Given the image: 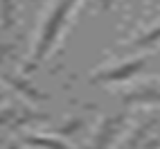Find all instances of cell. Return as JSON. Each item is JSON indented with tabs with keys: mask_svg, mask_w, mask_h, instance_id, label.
Instances as JSON below:
<instances>
[{
	"mask_svg": "<svg viewBox=\"0 0 160 149\" xmlns=\"http://www.w3.org/2000/svg\"><path fill=\"white\" fill-rule=\"evenodd\" d=\"M77 3L79 0H59V3L52 7V12L48 14V18L43 20V25H41V36L36 41V50H34V57H32L27 70H34V66H38L52 52V48L57 45L59 36L63 34V29L68 27L70 16L74 12V7H77Z\"/></svg>",
	"mask_w": 160,
	"mask_h": 149,
	"instance_id": "1",
	"label": "cell"
},
{
	"mask_svg": "<svg viewBox=\"0 0 160 149\" xmlns=\"http://www.w3.org/2000/svg\"><path fill=\"white\" fill-rule=\"evenodd\" d=\"M147 57L142 59H133L129 63H122V66H117V68H111V70H102L97 72L95 77L90 79L92 84H102V81H126V79H131L133 74H138L144 66H147Z\"/></svg>",
	"mask_w": 160,
	"mask_h": 149,
	"instance_id": "2",
	"label": "cell"
},
{
	"mask_svg": "<svg viewBox=\"0 0 160 149\" xmlns=\"http://www.w3.org/2000/svg\"><path fill=\"white\" fill-rule=\"evenodd\" d=\"M124 104H160V84H147L122 97Z\"/></svg>",
	"mask_w": 160,
	"mask_h": 149,
	"instance_id": "3",
	"label": "cell"
},
{
	"mask_svg": "<svg viewBox=\"0 0 160 149\" xmlns=\"http://www.w3.org/2000/svg\"><path fill=\"white\" fill-rule=\"evenodd\" d=\"M122 122H124V115H117V118L106 120V124L102 126V131L97 133V140H95V149H108V145L115 140L122 131Z\"/></svg>",
	"mask_w": 160,
	"mask_h": 149,
	"instance_id": "4",
	"label": "cell"
},
{
	"mask_svg": "<svg viewBox=\"0 0 160 149\" xmlns=\"http://www.w3.org/2000/svg\"><path fill=\"white\" fill-rule=\"evenodd\" d=\"M158 41H160V25L158 27H153L151 32H147V34L144 36H140V39H138V41H133V50H142V48H153L156 43H158Z\"/></svg>",
	"mask_w": 160,
	"mask_h": 149,
	"instance_id": "5",
	"label": "cell"
},
{
	"mask_svg": "<svg viewBox=\"0 0 160 149\" xmlns=\"http://www.w3.org/2000/svg\"><path fill=\"white\" fill-rule=\"evenodd\" d=\"M29 142H34V145H41V147H48V149H68L66 145H61V142H52L50 138H27Z\"/></svg>",
	"mask_w": 160,
	"mask_h": 149,
	"instance_id": "6",
	"label": "cell"
},
{
	"mask_svg": "<svg viewBox=\"0 0 160 149\" xmlns=\"http://www.w3.org/2000/svg\"><path fill=\"white\" fill-rule=\"evenodd\" d=\"M2 12H5V25L9 27L14 20V7H12V0H2Z\"/></svg>",
	"mask_w": 160,
	"mask_h": 149,
	"instance_id": "7",
	"label": "cell"
},
{
	"mask_svg": "<svg viewBox=\"0 0 160 149\" xmlns=\"http://www.w3.org/2000/svg\"><path fill=\"white\" fill-rule=\"evenodd\" d=\"M97 3H99V9H102V12H108V9L115 5V0H97Z\"/></svg>",
	"mask_w": 160,
	"mask_h": 149,
	"instance_id": "8",
	"label": "cell"
}]
</instances>
